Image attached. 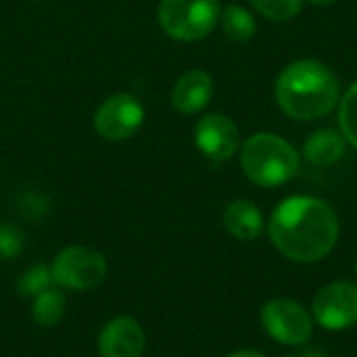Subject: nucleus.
Listing matches in <instances>:
<instances>
[{
    "label": "nucleus",
    "instance_id": "obj_5",
    "mask_svg": "<svg viewBox=\"0 0 357 357\" xmlns=\"http://www.w3.org/2000/svg\"><path fill=\"white\" fill-rule=\"evenodd\" d=\"M50 272L54 284L63 291H92L105 282L109 266L100 251L84 245H69L56 253Z\"/></svg>",
    "mask_w": 357,
    "mask_h": 357
},
{
    "label": "nucleus",
    "instance_id": "obj_15",
    "mask_svg": "<svg viewBox=\"0 0 357 357\" xmlns=\"http://www.w3.org/2000/svg\"><path fill=\"white\" fill-rule=\"evenodd\" d=\"M220 25L228 40L232 42H247L257 31V21L253 13L241 4H228L220 13Z\"/></svg>",
    "mask_w": 357,
    "mask_h": 357
},
{
    "label": "nucleus",
    "instance_id": "obj_24",
    "mask_svg": "<svg viewBox=\"0 0 357 357\" xmlns=\"http://www.w3.org/2000/svg\"><path fill=\"white\" fill-rule=\"evenodd\" d=\"M354 270H356V276H357V259H356V268H354Z\"/></svg>",
    "mask_w": 357,
    "mask_h": 357
},
{
    "label": "nucleus",
    "instance_id": "obj_14",
    "mask_svg": "<svg viewBox=\"0 0 357 357\" xmlns=\"http://www.w3.org/2000/svg\"><path fill=\"white\" fill-rule=\"evenodd\" d=\"M67 312V295L56 284L31 299V318L40 328H54Z\"/></svg>",
    "mask_w": 357,
    "mask_h": 357
},
{
    "label": "nucleus",
    "instance_id": "obj_6",
    "mask_svg": "<svg viewBox=\"0 0 357 357\" xmlns=\"http://www.w3.org/2000/svg\"><path fill=\"white\" fill-rule=\"evenodd\" d=\"M259 320L270 339L289 347H301L314 335L312 312L303 303L289 297L270 299L261 307Z\"/></svg>",
    "mask_w": 357,
    "mask_h": 357
},
{
    "label": "nucleus",
    "instance_id": "obj_22",
    "mask_svg": "<svg viewBox=\"0 0 357 357\" xmlns=\"http://www.w3.org/2000/svg\"><path fill=\"white\" fill-rule=\"evenodd\" d=\"M301 357H328V356H326L324 351L316 349V347H310V349H307V351H305Z\"/></svg>",
    "mask_w": 357,
    "mask_h": 357
},
{
    "label": "nucleus",
    "instance_id": "obj_18",
    "mask_svg": "<svg viewBox=\"0 0 357 357\" xmlns=\"http://www.w3.org/2000/svg\"><path fill=\"white\" fill-rule=\"evenodd\" d=\"M339 126L347 144L357 151V82H354L339 100Z\"/></svg>",
    "mask_w": 357,
    "mask_h": 357
},
{
    "label": "nucleus",
    "instance_id": "obj_17",
    "mask_svg": "<svg viewBox=\"0 0 357 357\" xmlns=\"http://www.w3.org/2000/svg\"><path fill=\"white\" fill-rule=\"evenodd\" d=\"M17 291L23 295V297H36L40 293H44L46 289L54 287V280H52V272H50V266H44V264H36L31 268H27L19 278H17Z\"/></svg>",
    "mask_w": 357,
    "mask_h": 357
},
{
    "label": "nucleus",
    "instance_id": "obj_13",
    "mask_svg": "<svg viewBox=\"0 0 357 357\" xmlns=\"http://www.w3.org/2000/svg\"><path fill=\"white\" fill-rule=\"evenodd\" d=\"M347 140L339 130L322 128L312 132L303 142V157L316 167H331L345 155Z\"/></svg>",
    "mask_w": 357,
    "mask_h": 357
},
{
    "label": "nucleus",
    "instance_id": "obj_20",
    "mask_svg": "<svg viewBox=\"0 0 357 357\" xmlns=\"http://www.w3.org/2000/svg\"><path fill=\"white\" fill-rule=\"evenodd\" d=\"M25 249V234L13 226V224H2L0 226V257L2 259H15L23 253Z\"/></svg>",
    "mask_w": 357,
    "mask_h": 357
},
{
    "label": "nucleus",
    "instance_id": "obj_4",
    "mask_svg": "<svg viewBox=\"0 0 357 357\" xmlns=\"http://www.w3.org/2000/svg\"><path fill=\"white\" fill-rule=\"evenodd\" d=\"M220 0H161L157 8L161 29L180 42L207 38L220 23Z\"/></svg>",
    "mask_w": 357,
    "mask_h": 357
},
{
    "label": "nucleus",
    "instance_id": "obj_8",
    "mask_svg": "<svg viewBox=\"0 0 357 357\" xmlns=\"http://www.w3.org/2000/svg\"><path fill=\"white\" fill-rule=\"evenodd\" d=\"M144 107L138 96L117 92L107 96L94 113V130L100 138L119 142L132 138L144 123Z\"/></svg>",
    "mask_w": 357,
    "mask_h": 357
},
{
    "label": "nucleus",
    "instance_id": "obj_10",
    "mask_svg": "<svg viewBox=\"0 0 357 357\" xmlns=\"http://www.w3.org/2000/svg\"><path fill=\"white\" fill-rule=\"evenodd\" d=\"M146 335L138 320L130 316L111 318L98 333L96 349L100 357H142Z\"/></svg>",
    "mask_w": 357,
    "mask_h": 357
},
{
    "label": "nucleus",
    "instance_id": "obj_21",
    "mask_svg": "<svg viewBox=\"0 0 357 357\" xmlns=\"http://www.w3.org/2000/svg\"><path fill=\"white\" fill-rule=\"evenodd\" d=\"M224 357H268L264 351H259V349H238V351H232V354H228V356Z\"/></svg>",
    "mask_w": 357,
    "mask_h": 357
},
{
    "label": "nucleus",
    "instance_id": "obj_25",
    "mask_svg": "<svg viewBox=\"0 0 357 357\" xmlns=\"http://www.w3.org/2000/svg\"><path fill=\"white\" fill-rule=\"evenodd\" d=\"M284 357H301V356H284Z\"/></svg>",
    "mask_w": 357,
    "mask_h": 357
},
{
    "label": "nucleus",
    "instance_id": "obj_12",
    "mask_svg": "<svg viewBox=\"0 0 357 357\" xmlns=\"http://www.w3.org/2000/svg\"><path fill=\"white\" fill-rule=\"evenodd\" d=\"M224 228L238 241H255L266 230L261 209L249 199H234L226 205L222 215Z\"/></svg>",
    "mask_w": 357,
    "mask_h": 357
},
{
    "label": "nucleus",
    "instance_id": "obj_11",
    "mask_svg": "<svg viewBox=\"0 0 357 357\" xmlns=\"http://www.w3.org/2000/svg\"><path fill=\"white\" fill-rule=\"evenodd\" d=\"M213 96V79L203 69L184 71L172 88V105L182 115L201 113Z\"/></svg>",
    "mask_w": 357,
    "mask_h": 357
},
{
    "label": "nucleus",
    "instance_id": "obj_3",
    "mask_svg": "<svg viewBox=\"0 0 357 357\" xmlns=\"http://www.w3.org/2000/svg\"><path fill=\"white\" fill-rule=\"evenodd\" d=\"M238 161L245 176L261 188H278L291 182L299 172L297 149L278 134L257 132L238 149Z\"/></svg>",
    "mask_w": 357,
    "mask_h": 357
},
{
    "label": "nucleus",
    "instance_id": "obj_2",
    "mask_svg": "<svg viewBox=\"0 0 357 357\" xmlns=\"http://www.w3.org/2000/svg\"><path fill=\"white\" fill-rule=\"evenodd\" d=\"M280 111L295 121H316L339 107L341 86L335 71L314 59L289 63L274 86Z\"/></svg>",
    "mask_w": 357,
    "mask_h": 357
},
{
    "label": "nucleus",
    "instance_id": "obj_16",
    "mask_svg": "<svg viewBox=\"0 0 357 357\" xmlns=\"http://www.w3.org/2000/svg\"><path fill=\"white\" fill-rule=\"evenodd\" d=\"M303 2L305 0H249V4L257 15L274 23H284L295 19L301 13Z\"/></svg>",
    "mask_w": 357,
    "mask_h": 357
},
{
    "label": "nucleus",
    "instance_id": "obj_23",
    "mask_svg": "<svg viewBox=\"0 0 357 357\" xmlns=\"http://www.w3.org/2000/svg\"><path fill=\"white\" fill-rule=\"evenodd\" d=\"M310 4H314V6H331V4H335L337 0H307Z\"/></svg>",
    "mask_w": 357,
    "mask_h": 357
},
{
    "label": "nucleus",
    "instance_id": "obj_19",
    "mask_svg": "<svg viewBox=\"0 0 357 357\" xmlns=\"http://www.w3.org/2000/svg\"><path fill=\"white\" fill-rule=\"evenodd\" d=\"M17 207L25 220H42L50 211V199L38 190H27L19 197Z\"/></svg>",
    "mask_w": 357,
    "mask_h": 357
},
{
    "label": "nucleus",
    "instance_id": "obj_1",
    "mask_svg": "<svg viewBox=\"0 0 357 357\" xmlns=\"http://www.w3.org/2000/svg\"><path fill=\"white\" fill-rule=\"evenodd\" d=\"M272 247L295 264L322 261L337 247L341 224L331 203L310 195L280 201L268 220Z\"/></svg>",
    "mask_w": 357,
    "mask_h": 357
},
{
    "label": "nucleus",
    "instance_id": "obj_7",
    "mask_svg": "<svg viewBox=\"0 0 357 357\" xmlns=\"http://www.w3.org/2000/svg\"><path fill=\"white\" fill-rule=\"evenodd\" d=\"M312 316L318 326L341 333L357 324V282L335 280L324 284L312 301Z\"/></svg>",
    "mask_w": 357,
    "mask_h": 357
},
{
    "label": "nucleus",
    "instance_id": "obj_9",
    "mask_svg": "<svg viewBox=\"0 0 357 357\" xmlns=\"http://www.w3.org/2000/svg\"><path fill=\"white\" fill-rule=\"evenodd\" d=\"M195 144L213 167H220L238 153L241 132L230 117L222 113H209L203 115L195 126Z\"/></svg>",
    "mask_w": 357,
    "mask_h": 357
}]
</instances>
